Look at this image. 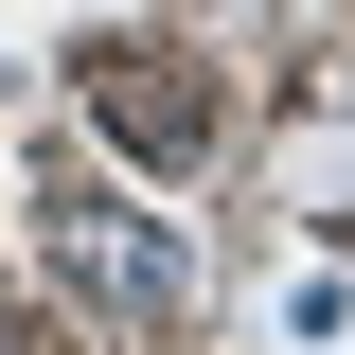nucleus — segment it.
Here are the masks:
<instances>
[{
	"instance_id": "nucleus-1",
	"label": "nucleus",
	"mask_w": 355,
	"mask_h": 355,
	"mask_svg": "<svg viewBox=\"0 0 355 355\" xmlns=\"http://www.w3.org/2000/svg\"><path fill=\"white\" fill-rule=\"evenodd\" d=\"M53 284H71L89 320H178L196 302V249H178L160 214H125V196L71 178V196H53Z\"/></svg>"
},
{
	"instance_id": "nucleus-2",
	"label": "nucleus",
	"mask_w": 355,
	"mask_h": 355,
	"mask_svg": "<svg viewBox=\"0 0 355 355\" xmlns=\"http://www.w3.org/2000/svg\"><path fill=\"white\" fill-rule=\"evenodd\" d=\"M71 107L125 142V160H160V178H178V160H214V89L178 71L160 36H89V53H71Z\"/></svg>"
}]
</instances>
